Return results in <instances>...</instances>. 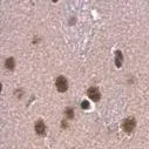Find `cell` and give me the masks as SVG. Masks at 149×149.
Wrapping results in <instances>:
<instances>
[{
	"label": "cell",
	"mask_w": 149,
	"mask_h": 149,
	"mask_svg": "<svg viewBox=\"0 0 149 149\" xmlns=\"http://www.w3.org/2000/svg\"><path fill=\"white\" fill-rule=\"evenodd\" d=\"M66 114H67V116H68L69 119H72V118L74 116V113H73V109H70V108H67V109H66Z\"/></svg>",
	"instance_id": "cell-7"
},
{
	"label": "cell",
	"mask_w": 149,
	"mask_h": 149,
	"mask_svg": "<svg viewBox=\"0 0 149 149\" xmlns=\"http://www.w3.org/2000/svg\"><path fill=\"white\" fill-rule=\"evenodd\" d=\"M81 107H82L84 109H87V108H89V103H88V101H84V102L81 103Z\"/></svg>",
	"instance_id": "cell-8"
},
{
	"label": "cell",
	"mask_w": 149,
	"mask_h": 149,
	"mask_svg": "<svg viewBox=\"0 0 149 149\" xmlns=\"http://www.w3.org/2000/svg\"><path fill=\"white\" fill-rule=\"evenodd\" d=\"M55 85H56V88H58V91H59V92H61V93L66 92V91H67V88H68V84H67V80H66L63 77H59V78L56 79V82H55Z\"/></svg>",
	"instance_id": "cell-1"
},
{
	"label": "cell",
	"mask_w": 149,
	"mask_h": 149,
	"mask_svg": "<svg viewBox=\"0 0 149 149\" xmlns=\"http://www.w3.org/2000/svg\"><path fill=\"white\" fill-rule=\"evenodd\" d=\"M135 128V120L133 118H128L125 120L123 122V129L127 132V133H130L133 132V129Z\"/></svg>",
	"instance_id": "cell-2"
},
{
	"label": "cell",
	"mask_w": 149,
	"mask_h": 149,
	"mask_svg": "<svg viewBox=\"0 0 149 149\" xmlns=\"http://www.w3.org/2000/svg\"><path fill=\"white\" fill-rule=\"evenodd\" d=\"M35 132H36V134H39V135H44L46 133V126L41 120L35 123Z\"/></svg>",
	"instance_id": "cell-4"
},
{
	"label": "cell",
	"mask_w": 149,
	"mask_h": 149,
	"mask_svg": "<svg viewBox=\"0 0 149 149\" xmlns=\"http://www.w3.org/2000/svg\"><path fill=\"white\" fill-rule=\"evenodd\" d=\"M6 67H7L8 69H13V68H14V60H13L12 58H10V59L6 60Z\"/></svg>",
	"instance_id": "cell-6"
},
{
	"label": "cell",
	"mask_w": 149,
	"mask_h": 149,
	"mask_svg": "<svg viewBox=\"0 0 149 149\" xmlns=\"http://www.w3.org/2000/svg\"><path fill=\"white\" fill-rule=\"evenodd\" d=\"M115 63H116V66H118V67H120V66H121V63H122V54H121L120 52H118V53H116Z\"/></svg>",
	"instance_id": "cell-5"
},
{
	"label": "cell",
	"mask_w": 149,
	"mask_h": 149,
	"mask_svg": "<svg viewBox=\"0 0 149 149\" xmlns=\"http://www.w3.org/2000/svg\"><path fill=\"white\" fill-rule=\"evenodd\" d=\"M88 96H89L93 101H99L100 97H101V94H100V92H99L97 88L92 87V88L88 89Z\"/></svg>",
	"instance_id": "cell-3"
}]
</instances>
